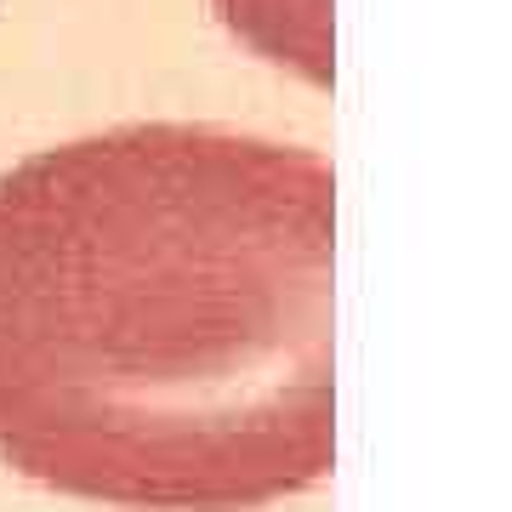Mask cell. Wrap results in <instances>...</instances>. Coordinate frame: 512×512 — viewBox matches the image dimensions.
<instances>
[{
  "instance_id": "cell-1",
  "label": "cell",
  "mask_w": 512,
  "mask_h": 512,
  "mask_svg": "<svg viewBox=\"0 0 512 512\" xmlns=\"http://www.w3.org/2000/svg\"><path fill=\"white\" fill-rule=\"evenodd\" d=\"M336 177L114 126L0 177V461L126 512H256L336 456Z\"/></svg>"
},
{
  "instance_id": "cell-2",
  "label": "cell",
  "mask_w": 512,
  "mask_h": 512,
  "mask_svg": "<svg viewBox=\"0 0 512 512\" xmlns=\"http://www.w3.org/2000/svg\"><path fill=\"white\" fill-rule=\"evenodd\" d=\"M222 12L234 29L274 52L279 63L308 69L313 80H325V0H222Z\"/></svg>"
}]
</instances>
